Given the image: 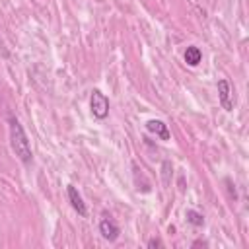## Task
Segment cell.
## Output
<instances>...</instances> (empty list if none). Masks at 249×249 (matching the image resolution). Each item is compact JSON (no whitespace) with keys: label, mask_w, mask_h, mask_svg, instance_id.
I'll return each instance as SVG.
<instances>
[{"label":"cell","mask_w":249,"mask_h":249,"mask_svg":"<svg viewBox=\"0 0 249 249\" xmlns=\"http://www.w3.org/2000/svg\"><path fill=\"white\" fill-rule=\"evenodd\" d=\"M8 126H10V146H12V152L18 156V160L23 165H29L33 161V150H31L29 138H27L21 123L14 115H10L8 117Z\"/></svg>","instance_id":"1"},{"label":"cell","mask_w":249,"mask_h":249,"mask_svg":"<svg viewBox=\"0 0 249 249\" xmlns=\"http://www.w3.org/2000/svg\"><path fill=\"white\" fill-rule=\"evenodd\" d=\"M89 109H91V115L95 119H99V121H103V119L109 117V99H107V95L101 89H91Z\"/></svg>","instance_id":"2"},{"label":"cell","mask_w":249,"mask_h":249,"mask_svg":"<svg viewBox=\"0 0 249 249\" xmlns=\"http://www.w3.org/2000/svg\"><path fill=\"white\" fill-rule=\"evenodd\" d=\"M218 101H220L222 109L228 113L233 111V107H235V89L230 84V80H226V78L218 80Z\"/></svg>","instance_id":"3"},{"label":"cell","mask_w":249,"mask_h":249,"mask_svg":"<svg viewBox=\"0 0 249 249\" xmlns=\"http://www.w3.org/2000/svg\"><path fill=\"white\" fill-rule=\"evenodd\" d=\"M99 233H101V237L103 239H107V241H117L119 239V235H121V228L115 224V220H111L109 216H103V220L99 222Z\"/></svg>","instance_id":"4"},{"label":"cell","mask_w":249,"mask_h":249,"mask_svg":"<svg viewBox=\"0 0 249 249\" xmlns=\"http://www.w3.org/2000/svg\"><path fill=\"white\" fill-rule=\"evenodd\" d=\"M66 195H68V202H70V206H72L80 216H88V206H86L82 195L78 193V189H76L74 185H68V187H66Z\"/></svg>","instance_id":"5"},{"label":"cell","mask_w":249,"mask_h":249,"mask_svg":"<svg viewBox=\"0 0 249 249\" xmlns=\"http://www.w3.org/2000/svg\"><path fill=\"white\" fill-rule=\"evenodd\" d=\"M146 130L152 132V134H156V136L161 138V140H169V138H171V132H169L167 124H165L163 121H160V119H150V121L146 123Z\"/></svg>","instance_id":"6"},{"label":"cell","mask_w":249,"mask_h":249,"mask_svg":"<svg viewBox=\"0 0 249 249\" xmlns=\"http://www.w3.org/2000/svg\"><path fill=\"white\" fill-rule=\"evenodd\" d=\"M132 179H134V185L140 193H150L152 191V183L146 179V175L142 173V169L136 163H132Z\"/></svg>","instance_id":"7"},{"label":"cell","mask_w":249,"mask_h":249,"mask_svg":"<svg viewBox=\"0 0 249 249\" xmlns=\"http://www.w3.org/2000/svg\"><path fill=\"white\" fill-rule=\"evenodd\" d=\"M200 60H202V53H200V49L195 47V45L187 47V51H185V62H187L189 66H198Z\"/></svg>","instance_id":"8"},{"label":"cell","mask_w":249,"mask_h":249,"mask_svg":"<svg viewBox=\"0 0 249 249\" xmlns=\"http://www.w3.org/2000/svg\"><path fill=\"white\" fill-rule=\"evenodd\" d=\"M185 218H187L189 224H193V226H196V228H202V226H204V216H202L200 212H196V210H187V212H185Z\"/></svg>","instance_id":"9"},{"label":"cell","mask_w":249,"mask_h":249,"mask_svg":"<svg viewBox=\"0 0 249 249\" xmlns=\"http://www.w3.org/2000/svg\"><path fill=\"white\" fill-rule=\"evenodd\" d=\"M173 173V167H171V161H161V177H163V185H169V175Z\"/></svg>","instance_id":"10"},{"label":"cell","mask_w":249,"mask_h":249,"mask_svg":"<svg viewBox=\"0 0 249 249\" xmlns=\"http://www.w3.org/2000/svg\"><path fill=\"white\" fill-rule=\"evenodd\" d=\"M146 247H150V249H160V247H163V243H161V239H158V237H150V239L146 241Z\"/></svg>","instance_id":"11"}]
</instances>
